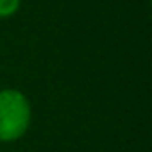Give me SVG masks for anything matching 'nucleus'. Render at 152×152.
I'll return each instance as SVG.
<instances>
[{"label": "nucleus", "instance_id": "obj_2", "mask_svg": "<svg viewBox=\"0 0 152 152\" xmlns=\"http://www.w3.org/2000/svg\"><path fill=\"white\" fill-rule=\"evenodd\" d=\"M22 0H0V18H9L20 9Z\"/></svg>", "mask_w": 152, "mask_h": 152}, {"label": "nucleus", "instance_id": "obj_1", "mask_svg": "<svg viewBox=\"0 0 152 152\" xmlns=\"http://www.w3.org/2000/svg\"><path fill=\"white\" fill-rule=\"evenodd\" d=\"M31 125V104L18 90L0 91V141L22 138Z\"/></svg>", "mask_w": 152, "mask_h": 152}]
</instances>
